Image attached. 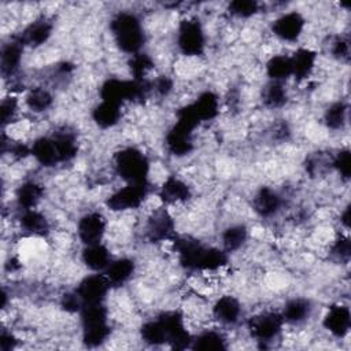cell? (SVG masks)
I'll return each instance as SVG.
<instances>
[{
  "instance_id": "1",
  "label": "cell",
  "mask_w": 351,
  "mask_h": 351,
  "mask_svg": "<svg viewBox=\"0 0 351 351\" xmlns=\"http://www.w3.org/2000/svg\"><path fill=\"white\" fill-rule=\"evenodd\" d=\"M111 32L118 48L126 53H138L144 44V33L138 18L130 12H119L111 21Z\"/></svg>"
},
{
  "instance_id": "2",
  "label": "cell",
  "mask_w": 351,
  "mask_h": 351,
  "mask_svg": "<svg viewBox=\"0 0 351 351\" xmlns=\"http://www.w3.org/2000/svg\"><path fill=\"white\" fill-rule=\"evenodd\" d=\"M80 313L82 324V341L88 347H99L110 335L107 308L103 306V303L85 304Z\"/></svg>"
},
{
  "instance_id": "3",
  "label": "cell",
  "mask_w": 351,
  "mask_h": 351,
  "mask_svg": "<svg viewBox=\"0 0 351 351\" xmlns=\"http://www.w3.org/2000/svg\"><path fill=\"white\" fill-rule=\"evenodd\" d=\"M151 90V82L147 80H118L110 78L100 88L103 101L122 104L128 100H143Z\"/></svg>"
},
{
  "instance_id": "4",
  "label": "cell",
  "mask_w": 351,
  "mask_h": 351,
  "mask_svg": "<svg viewBox=\"0 0 351 351\" xmlns=\"http://www.w3.org/2000/svg\"><path fill=\"white\" fill-rule=\"evenodd\" d=\"M115 170L128 184H147L149 162L140 149L128 147L117 152Z\"/></svg>"
},
{
  "instance_id": "5",
  "label": "cell",
  "mask_w": 351,
  "mask_h": 351,
  "mask_svg": "<svg viewBox=\"0 0 351 351\" xmlns=\"http://www.w3.org/2000/svg\"><path fill=\"white\" fill-rule=\"evenodd\" d=\"M177 44L186 56H197L204 51V33L196 19H184L178 26Z\"/></svg>"
},
{
  "instance_id": "6",
  "label": "cell",
  "mask_w": 351,
  "mask_h": 351,
  "mask_svg": "<svg viewBox=\"0 0 351 351\" xmlns=\"http://www.w3.org/2000/svg\"><path fill=\"white\" fill-rule=\"evenodd\" d=\"M158 319H159V322L162 324V326H163V329L166 332L167 343L173 348L184 350L186 347H191L192 337L186 332L185 325H184V319H182L180 313H177V311H166V313H162L158 317Z\"/></svg>"
},
{
  "instance_id": "7",
  "label": "cell",
  "mask_w": 351,
  "mask_h": 351,
  "mask_svg": "<svg viewBox=\"0 0 351 351\" xmlns=\"http://www.w3.org/2000/svg\"><path fill=\"white\" fill-rule=\"evenodd\" d=\"M147 192V184H128L108 197L107 206L114 211L136 208L143 203Z\"/></svg>"
},
{
  "instance_id": "8",
  "label": "cell",
  "mask_w": 351,
  "mask_h": 351,
  "mask_svg": "<svg viewBox=\"0 0 351 351\" xmlns=\"http://www.w3.org/2000/svg\"><path fill=\"white\" fill-rule=\"evenodd\" d=\"M110 287L111 285L104 274H92L81 280L75 292L80 296L84 306L99 304L103 303Z\"/></svg>"
},
{
  "instance_id": "9",
  "label": "cell",
  "mask_w": 351,
  "mask_h": 351,
  "mask_svg": "<svg viewBox=\"0 0 351 351\" xmlns=\"http://www.w3.org/2000/svg\"><path fill=\"white\" fill-rule=\"evenodd\" d=\"M284 319L278 313H265L250 321L251 335L259 341H270L276 339L282 329Z\"/></svg>"
},
{
  "instance_id": "10",
  "label": "cell",
  "mask_w": 351,
  "mask_h": 351,
  "mask_svg": "<svg viewBox=\"0 0 351 351\" xmlns=\"http://www.w3.org/2000/svg\"><path fill=\"white\" fill-rule=\"evenodd\" d=\"M104 230H106V221H104V217L99 213L85 214L78 221V226H77L78 237L85 245L100 243L104 236Z\"/></svg>"
},
{
  "instance_id": "11",
  "label": "cell",
  "mask_w": 351,
  "mask_h": 351,
  "mask_svg": "<svg viewBox=\"0 0 351 351\" xmlns=\"http://www.w3.org/2000/svg\"><path fill=\"white\" fill-rule=\"evenodd\" d=\"M304 27V18L296 12H287L273 23V33L284 41H296Z\"/></svg>"
},
{
  "instance_id": "12",
  "label": "cell",
  "mask_w": 351,
  "mask_h": 351,
  "mask_svg": "<svg viewBox=\"0 0 351 351\" xmlns=\"http://www.w3.org/2000/svg\"><path fill=\"white\" fill-rule=\"evenodd\" d=\"M325 329L336 337H344L351 326V313L347 306L335 304L324 317Z\"/></svg>"
},
{
  "instance_id": "13",
  "label": "cell",
  "mask_w": 351,
  "mask_h": 351,
  "mask_svg": "<svg viewBox=\"0 0 351 351\" xmlns=\"http://www.w3.org/2000/svg\"><path fill=\"white\" fill-rule=\"evenodd\" d=\"M192 132L193 130L185 125L176 122V125L166 134L167 149L176 156H184L189 154L193 148Z\"/></svg>"
},
{
  "instance_id": "14",
  "label": "cell",
  "mask_w": 351,
  "mask_h": 351,
  "mask_svg": "<svg viewBox=\"0 0 351 351\" xmlns=\"http://www.w3.org/2000/svg\"><path fill=\"white\" fill-rule=\"evenodd\" d=\"M176 250L178 252L180 263L192 270H197L199 259L204 251V245H202L197 240L191 237H181L176 240Z\"/></svg>"
},
{
  "instance_id": "15",
  "label": "cell",
  "mask_w": 351,
  "mask_h": 351,
  "mask_svg": "<svg viewBox=\"0 0 351 351\" xmlns=\"http://www.w3.org/2000/svg\"><path fill=\"white\" fill-rule=\"evenodd\" d=\"M174 222L167 211H155L147 223V234L151 241H163L173 233Z\"/></svg>"
},
{
  "instance_id": "16",
  "label": "cell",
  "mask_w": 351,
  "mask_h": 351,
  "mask_svg": "<svg viewBox=\"0 0 351 351\" xmlns=\"http://www.w3.org/2000/svg\"><path fill=\"white\" fill-rule=\"evenodd\" d=\"M281 204H282L281 196L269 186H262L256 192L252 202L255 213L263 218H269L274 215L280 210Z\"/></svg>"
},
{
  "instance_id": "17",
  "label": "cell",
  "mask_w": 351,
  "mask_h": 351,
  "mask_svg": "<svg viewBox=\"0 0 351 351\" xmlns=\"http://www.w3.org/2000/svg\"><path fill=\"white\" fill-rule=\"evenodd\" d=\"M52 33V23L44 18L32 22L18 38L23 45L38 47L44 44Z\"/></svg>"
},
{
  "instance_id": "18",
  "label": "cell",
  "mask_w": 351,
  "mask_h": 351,
  "mask_svg": "<svg viewBox=\"0 0 351 351\" xmlns=\"http://www.w3.org/2000/svg\"><path fill=\"white\" fill-rule=\"evenodd\" d=\"M214 317L223 325H233L239 321L241 314V306L233 296L219 298L213 307Z\"/></svg>"
},
{
  "instance_id": "19",
  "label": "cell",
  "mask_w": 351,
  "mask_h": 351,
  "mask_svg": "<svg viewBox=\"0 0 351 351\" xmlns=\"http://www.w3.org/2000/svg\"><path fill=\"white\" fill-rule=\"evenodd\" d=\"M23 44L19 40L10 41L3 45L1 55H0V67L4 77L12 75L21 63Z\"/></svg>"
},
{
  "instance_id": "20",
  "label": "cell",
  "mask_w": 351,
  "mask_h": 351,
  "mask_svg": "<svg viewBox=\"0 0 351 351\" xmlns=\"http://www.w3.org/2000/svg\"><path fill=\"white\" fill-rule=\"evenodd\" d=\"M82 261L84 263L93 271H101L108 267L111 263V255L107 247H104L101 243L85 245V250L82 252Z\"/></svg>"
},
{
  "instance_id": "21",
  "label": "cell",
  "mask_w": 351,
  "mask_h": 351,
  "mask_svg": "<svg viewBox=\"0 0 351 351\" xmlns=\"http://www.w3.org/2000/svg\"><path fill=\"white\" fill-rule=\"evenodd\" d=\"M133 273H134V262L129 258L111 261L108 267L104 270V276L107 277L110 285H115V287L125 284L132 277Z\"/></svg>"
},
{
  "instance_id": "22",
  "label": "cell",
  "mask_w": 351,
  "mask_h": 351,
  "mask_svg": "<svg viewBox=\"0 0 351 351\" xmlns=\"http://www.w3.org/2000/svg\"><path fill=\"white\" fill-rule=\"evenodd\" d=\"M310 313H311V304L307 299L293 298L285 303L281 317L284 322L300 324L308 318Z\"/></svg>"
},
{
  "instance_id": "23",
  "label": "cell",
  "mask_w": 351,
  "mask_h": 351,
  "mask_svg": "<svg viewBox=\"0 0 351 351\" xmlns=\"http://www.w3.org/2000/svg\"><path fill=\"white\" fill-rule=\"evenodd\" d=\"M315 59H317V55L314 51L308 48L298 49L291 58L292 75H295V78L298 80L307 78L315 66Z\"/></svg>"
},
{
  "instance_id": "24",
  "label": "cell",
  "mask_w": 351,
  "mask_h": 351,
  "mask_svg": "<svg viewBox=\"0 0 351 351\" xmlns=\"http://www.w3.org/2000/svg\"><path fill=\"white\" fill-rule=\"evenodd\" d=\"M189 196H191L189 186L177 177H169L160 188V197L166 203L185 202L189 199Z\"/></svg>"
},
{
  "instance_id": "25",
  "label": "cell",
  "mask_w": 351,
  "mask_h": 351,
  "mask_svg": "<svg viewBox=\"0 0 351 351\" xmlns=\"http://www.w3.org/2000/svg\"><path fill=\"white\" fill-rule=\"evenodd\" d=\"M32 155L43 166H53L58 162H60L52 137L51 138H48V137L37 138L32 145Z\"/></svg>"
},
{
  "instance_id": "26",
  "label": "cell",
  "mask_w": 351,
  "mask_h": 351,
  "mask_svg": "<svg viewBox=\"0 0 351 351\" xmlns=\"http://www.w3.org/2000/svg\"><path fill=\"white\" fill-rule=\"evenodd\" d=\"M92 118L97 126H100L103 129L111 128V126L117 125L121 118L119 106L101 100V103L93 108Z\"/></svg>"
},
{
  "instance_id": "27",
  "label": "cell",
  "mask_w": 351,
  "mask_h": 351,
  "mask_svg": "<svg viewBox=\"0 0 351 351\" xmlns=\"http://www.w3.org/2000/svg\"><path fill=\"white\" fill-rule=\"evenodd\" d=\"M52 140L56 147L60 162L71 160L77 155V141H75V136L71 132L66 129L59 130L53 134Z\"/></svg>"
},
{
  "instance_id": "28",
  "label": "cell",
  "mask_w": 351,
  "mask_h": 351,
  "mask_svg": "<svg viewBox=\"0 0 351 351\" xmlns=\"http://www.w3.org/2000/svg\"><path fill=\"white\" fill-rule=\"evenodd\" d=\"M197 117L200 118V121H210L213 118L217 117L218 114V108H219V101H218V96L210 90L203 92L193 103H192Z\"/></svg>"
},
{
  "instance_id": "29",
  "label": "cell",
  "mask_w": 351,
  "mask_h": 351,
  "mask_svg": "<svg viewBox=\"0 0 351 351\" xmlns=\"http://www.w3.org/2000/svg\"><path fill=\"white\" fill-rule=\"evenodd\" d=\"M44 189L34 181H26L16 189V202L23 210L33 208L43 197Z\"/></svg>"
},
{
  "instance_id": "30",
  "label": "cell",
  "mask_w": 351,
  "mask_h": 351,
  "mask_svg": "<svg viewBox=\"0 0 351 351\" xmlns=\"http://www.w3.org/2000/svg\"><path fill=\"white\" fill-rule=\"evenodd\" d=\"M266 73L271 81L281 82L292 75L291 58L284 55H276L266 63Z\"/></svg>"
},
{
  "instance_id": "31",
  "label": "cell",
  "mask_w": 351,
  "mask_h": 351,
  "mask_svg": "<svg viewBox=\"0 0 351 351\" xmlns=\"http://www.w3.org/2000/svg\"><path fill=\"white\" fill-rule=\"evenodd\" d=\"M226 340L225 337L215 330H206L192 339L191 348L200 350V351H210V350H225Z\"/></svg>"
},
{
  "instance_id": "32",
  "label": "cell",
  "mask_w": 351,
  "mask_h": 351,
  "mask_svg": "<svg viewBox=\"0 0 351 351\" xmlns=\"http://www.w3.org/2000/svg\"><path fill=\"white\" fill-rule=\"evenodd\" d=\"M247 240V228L244 225H232L222 232V245L225 252L239 250Z\"/></svg>"
},
{
  "instance_id": "33",
  "label": "cell",
  "mask_w": 351,
  "mask_h": 351,
  "mask_svg": "<svg viewBox=\"0 0 351 351\" xmlns=\"http://www.w3.org/2000/svg\"><path fill=\"white\" fill-rule=\"evenodd\" d=\"M21 226L26 232L34 234H44L48 230V222L45 217L33 208L23 210V214L21 215Z\"/></svg>"
},
{
  "instance_id": "34",
  "label": "cell",
  "mask_w": 351,
  "mask_h": 351,
  "mask_svg": "<svg viewBox=\"0 0 351 351\" xmlns=\"http://www.w3.org/2000/svg\"><path fill=\"white\" fill-rule=\"evenodd\" d=\"M52 100H53L52 95L41 86L32 88L25 97L26 106L34 112H43V111L48 110L52 104Z\"/></svg>"
},
{
  "instance_id": "35",
  "label": "cell",
  "mask_w": 351,
  "mask_h": 351,
  "mask_svg": "<svg viewBox=\"0 0 351 351\" xmlns=\"http://www.w3.org/2000/svg\"><path fill=\"white\" fill-rule=\"evenodd\" d=\"M228 261L226 252L223 250H218L214 247H206L199 263H197V270H217L221 266H223Z\"/></svg>"
},
{
  "instance_id": "36",
  "label": "cell",
  "mask_w": 351,
  "mask_h": 351,
  "mask_svg": "<svg viewBox=\"0 0 351 351\" xmlns=\"http://www.w3.org/2000/svg\"><path fill=\"white\" fill-rule=\"evenodd\" d=\"M141 337L147 344L151 346H160L167 343V337H166V332L162 326V324L159 322V319H154V321H148L145 322L141 329H140Z\"/></svg>"
},
{
  "instance_id": "37",
  "label": "cell",
  "mask_w": 351,
  "mask_h": 351,
  "mask_svg": "<svg viewBox=\"0 0 351 351\" xmlns=\"http://www.w3.org/2000/svg\"><path fill=\"white\" fill-rule=\"evenodd\" d=\"M288 100L287 90L281 85V82L271 81L263 90V103L269 108L282 107Z\"/></svg>"
},
{
  "instance_id": "38",
  "label": "cell",
  "mask_w": 351,
  "mask_h": 351,
  "mask_svg": "<svg viewBox=\"0 0 351 351\" xmlns=\"http://www.w3.org/2000/svg\"><path fill=\"white\" fill-rule=\"evenodd\" d=\"M347 115V106L343 101H336L330 104L324 115V121L328 128L330 129H340L346 123Z\"/></svg>"
},
{
  "instance_id": "39",
  "label": "cell",
  "mask_w": 351,
  "mask_h": 351,
  "mask_svg": "<svg viewBox=\"0 0 351 351\" xmlns=\"http://www.w3.org/2000/svg\"><path fill=\"white\" fill-rule=\"evenodd\" d=\"M129 67H130V73L133 74V80L141 81V80H145L144 78L145 74L154 67V62L147 53L138 52V53L132 55Z\"/></svg>"
},
{
  "instance_id": "40",
  "label": "cell",
  "mask_w": 351,
  "mask_h": 351,
  "mask_svg": "<svg viewBox=\"0 0 351 351\" xmlns=\"http://www.w3.org/2000/svg\"><path fill=\"white\" fill-rule=\"evenodd\" d=\"M259 4L254 0H234L229 4V12L237 18H250L258 12Z\"/></svg>"
},
{
  "instance_id": "41",
  "label": "cell",
  "mask_w": 351,
  "mask_h": 351,
  "mask_svg": "<svg viewBox=\"0 0 351 351\" xmlns=\"http://www.w3.org/2000/svg\"><path fill=\"white\" fill-rule=\"evenodd\" d=\"M350 151L343 149L340 151L332 160V166L337 170V173L344 178L348 180L351 174V165H350Z\"/></svg>"
},
{
  "instance_id": "42",
  "label": "cell",
  "mask_w": 351,
  "mask_h": 351,
  "mask_svg": "<svg viewBox=\"0 0 351 351\" xmlns=\"http://www.w3.org/2000/svg\"><path fill=\"white\" fill-rule=\"evenodd\" d=\"M16 110H18V101L15 97H4L3 101H1V106H0V117H1V123L3 125H7L10 123L14 118H15V114H16Z\"/></svg>"
},
{
  "instance_id": "43",
  "label": "cell",
  "mask_w": 351,
  "mask_h": 351,
  "mask_svg": "<svg viewBox=\"0 0 351 351\" xmlns=\"http://www.w3.org/2000/svg\"><path fill=\"white\" fill-rule=\"evenodd\" d=\"M151 89L159 96H167L173 89V81L166 75H160L151 84Z\"/></svg>"
},
{
  "instance_id": "44",
  "label": "cell",
  "mask_w": 351,
  "mask_h": 351,
  "mask_svg": "<svg viewBox=\"0 0 351 351\" xmlns=\"http://www.w3.org/2000/svg\"><path fill=\"white\" fill-rule=\"evenodd\" d=\"M82 302L80 299V296L77 295V292L74 293H66L62 298V307L69 311V313H75V311H81L82 308Z\"/></svg>"
},
{
  "instance_id": "45",
  "label": "cell",
  "mask_w": 351,
  "mask_h": 351,
  "mask_svg": "<svg viewBox=\"0 0 351 351\" xmlns=\"http://www.w3.org/2000/svg\"><path fill=\"white\" fill-rule=\"evenodd\" d=\"M350 250H351L350 239L348 237H343V236L336 239V241L333 244V248H332L333 254L336 256H339L340 259H347L350 256Z\"/></svg>"
},
{
  "instance_id": "46",
  "label": "cell",
  "mask_w": 351,
  "mask_h": 351,
  "mask_svg": "<svg viewBox=\"0 0 351 351\" xmlns=\"http://www.w3.org/2000/svg\"><path fill=\"white\" fill-rule=\"evenodd\" d=\"M332 53L339 58V59H344V58H348V43L339 38L333 43V47H332Z\"/></svg>"
},
{
  "instance_id": "47",
  "label": "cell",
  "mask_w": 351,
  "mask_h": 351,
  "mask_svg": "<svg viewBox=\"0 0 351 351\" xmlns=\"http://www.w3.org/2000/svg\"><path fill=\"white\" fill-rule=\"evenodd\" d=\"M16 346V339L12 333L3 330L0 335V348L1 351H10Z\"/></svg>"
},
{
  "instance_id": "48",
  "label": "cell",
  "mask_w": 351,
  "mask_h": 351,
  "mask_svg": "<svg viewBox=\"0 0 351 351\" xmlns=\"http://www.w3.org/2000/svg\"><path fill=\"white\" fill-rule=\"evenodd\" d=\"M10 151H11V155L15 156V158H25L29 154H32V148H27L25 144L22 143H15L10 147Z\"/></svg>"
},
{
  "instance_id": "49",
  "label": "cell",
  "mask_w": 351,
  "mask_h": 351,
  "mask_svg": "<svg viewBox=\"0 0 351 351\" xmlns=\"http://www.w3.org/2000/svg\"><path fill=\"white\" fill-rule=\"evenodd\" d=\"M348 218H350V207H346L343 214H341V222H343V225L346 228H348V225H350V219Z\"/></svg>"
}]
</instances>
